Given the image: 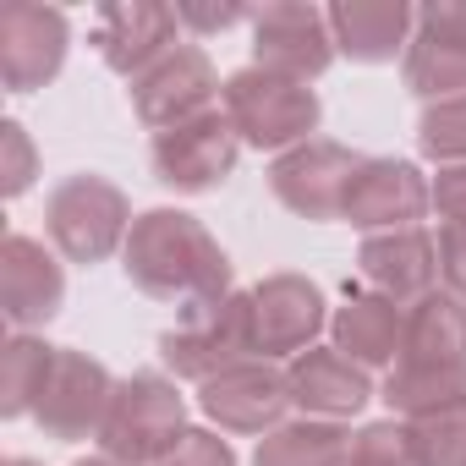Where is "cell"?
I'll return each mask as SVG.
<instances>
[{
    "instance_id": "obj_1",
    "label": "cell",
    "mask_w": 466,
    "mask_h": 466,
    "mask_svg": "<svg viewBox=\"0 0 466 466\" xmlns=\"http://www.w3.org/2000/svg\"><path fill=\"white\" fill-rule=\"evenodd\" d=\"M121 269L143 297L176 302V308H192V302L230 291V258L203 230V219H192L181 208H148L132 219Z\"/></svg>"
},
{
    "instance_id": "obj_2",
    "label": "cell",
    "mask_w": 466,
    "mask_h": 466,
    "mask_svg": "<svg viewBox=\"0 0 466 466\" xmlns=\"http://www.w3.org/2000/svg\"><path fill=\"white\" fill-rule=\"evenodd\" d=\"M159 357L176 379L208 384L214 373L253 362L258 357V329H253V291L230 286L225 297L181 308V319L159 335Z\"/></svg>"
},
{
    "instance_id": "obj_3",
    "label": "cell",
    "mask_w": 466,
    "mask_h": 466,
    "mask_svg": "<svg viewBox=\"0 0 466 466\" xmlns=\"http://www.w3.org/2000/svg\"><path fill=\"white\" fill-rule=\"evenodd\" d=\"M187 439V400L170 379L159 373H132L116 384L99 444L121 466H159L176 444Z\"/></svg>"
},
{
    "instance_id": "obj_4",
    "label": "cell",
    "mask_w": 466,
    "mask_h": 466,
    "mask_svg": "<svg viewBox=\"0 0 466 466\" xmlns=\"http://www.w3.org/2000/svg\"><path fill=\"white\" fill-rule=\"evenodd\" d=\"M225 116L237 127V137L248 148H297L308 143V132H319V94L308 83H291V77H275V72H258V66H242L225 77Z\"/></svg>"
},
{
    "instance_id": "obj_5",
    "label": "cell",
    "mask_w": 466,
    "mask_h": 466,
    "mask_svg": "<svg viewBox=\"0 0 466 466\" xmlns=\"http://www.w3.org/2000/svg\"><path fill=\"white\" fill-rule=\"evenodd\" d=\"M45 225H50V242L72 264H105L132 237V203H127V192L116 181L83 170V176H66L50 192Z\"/></svg>"
},
{
    "instance_id": "obj_6",
    "label": "cell",
    "mask_w": 466,
    "mask_h": 466,
    "mask_svg": "<svg viewBox=\"0 0 466 466\" xmlns=\"http://www.w3.org/2000/svg\"><path fill=\"white\" fill-rule=\"evenodd\" d=\"M329 61H335L329 12L308 6V0H275V6L253 12V66L258 72L313 83L329 72Z\"/></svg>"
},
{
    "instance_id": "obj_7",
    "label": "cell",
    "mask_w": 466,
    "mask_h": 466,
    "mask_svg": "<svg viewBox=\"0 0 466 466\" xmlns=\"http://www.w3.org/2000/svg\"><path fill=\"white\" fill-rule=\"evenodd\" d=\"M219 94H225V88H219V72H214V61H208L198 45H176V50L159 56L143 77H132V110H137V121L154 127V132H170V127H181V121L208 116Z\"/></svg>"
},
{
    "instance_id": "obj_8",
    "label": "cell",
    "mask_w": 466,
    "mask_h": 466,
    "mask_svg": "<svg viewBox=\"0 0 466 466\" xmlns=\"http://www.w3.org/2000/svg\"><path fill=\"white\" fill-rule=\"evenodd\" d=\"M110 395H116V379L105 373V362H94L88 351H72L61 346L56 351V368L39 390V406H34V422L61 439V444H77V439H99L105 428V411H110Z\"/></svg>"
},
{
    "instance_id": "obj_9",
    "label": "cell",
    "mask_w": 466,
    "mask_h": 466,
    "mask_svg": "<svg viewBox=\"0 0 466 466\" xmlns=\"http://www.w3.org/2000/svg\"><path fill=\"white\" fill-rule=\"evenodd\" d=\"M198 406L225 433H275L291 411V379L286 368L253 357V362H237V368L214 373L208 384H198Z\"/></svg>"
},
{
    "instance_id": "obj_10",
    "label": "cell",
    "mask_w": 466,
    "mask_h": 466,
    "mask_svg": "<svg viewBox=\"0 0 466 466\" xmlns=\"http://www.w3.org/2000/svg\"><path fill=\"white\" fill-rule=\"evenodd\" d=\"M362 154H351L346 143H329V137H308L297 148H286L275 165H269V187L275 198L302 214V219H340L346 208V187L357 176Z\"/></svg>"
},
{
    "instance_id": "obj_11",
    "label": "cell",
    "mask_w": 466,
    "mask_h": 466,
    "mask_svg": "<svg viewBox=\"0 0 466 466\" xmlns=\"http://www.w3.org/2000/svg\"><path fill=\"white\" fill-rule=\"evenodd\" d=\"M242 137L225 110H208L198 121H181L170 132H154V176L176 192H208L237 170Z\"/></svg>"
},
{
    "instance_id": "obj_12",
    "label": "cell",
    "mask_w": 466,
    "mask_h": 466,
    "mask_svg": "<svg viewBox=\"0 0 466 466\" xmlns=\"http://www.w3.org/2000/svg\"><path fill=\"white\" fill-rule=\"evenodd\" d=\"M66 17L39 0H0V83L12 94L45 88L66 61Z\"/></svg>"
},
{
    "instance_id": "obj_13",
    "label": "cell",
    "mask_w": 466,
    "mask_h": 466,
    "mask_svg": "<svg viewBox=\"0 0 466 466\" xmlns=\"http://www.w3.org/2000/svg\"><path fill=\"white\" fill-rule=\"evenodd\" d=\"M406 88L428 105L466 94V0L417 6V34L406 45Z\"/></svg>"
},
{
    "instance_id": "obj_14",
    "label": "cell",
    "mask_w": 466,
    "mask_h": 466,
    "mask_svg": "<svg viewBox=\"0 0 466 466\" xmlns=\"http://www.w3.org/2000/svg\"><path fill=\"white\" fill-rule=\"evenodd\" d=\"M433 203V181H422L417 165L406 159H362L351 187H346V208L340 219L357 230H411Z\"/></svg>"
},
{
    "instance_id": "obj_15",
    "label": "cell",
    "mask_w": 466,
    "mask_h": 466,
    "mask_svg": "<svg viewBox=\"0 0 466 466\" xmlns=\"http://www.w3.org/2000/svg\"><path fill=\"white\" fill-rule=\"evenodd\" d=\"M176 6L165 0H110L94 17V45H99V61L121 77H143L159 56L176 50Z\"/></svg>"
},
{
    "instance_id": "obj_16",
    "label": "cell",
    "mask_w": 466,
    "mask_h": 466,
    "mask_svg": "<svg viewBox=\"0 0 466 466\" xmlns=\"http://www.w3.org/2000/svg\"><path fill=\"white\" fill-rule=\"evenodd\" d=\"M329 324L324 291L308 275H269L253 286V329H258V357H302L313 351L319 329Z\"/></svg>"
},
{
    "instance_id": "obj_17",
    "label": "cell",
    "mask_w": 466,
    "mask_h": 466,
    "mask_svg": "<svg viewBox=\"0 0 466 466\" xmlns=\"http://www.w3.org/2000/svg\"><path fill=\"white\" fill-rule=\"evenodd\" d=\"M66 302V275L61 264L45 253V242L34 237H12L0 242V313L17 335H28L34 324H50Z\"/></svg>"
},
{
    "instance_id": "obj_18",
    "label": "cell",
    "mask_w": 466,
    "mask_h": 466,
    "mask_svg": "<svg viewBox=\"0 0 466 466\" xmlns=\"http://www.w3.org/2000/svg\"><path fill=\"white\" fill-rule=\"evenodd\" d=\"M357 269L373 286V297H384L395 308H411L428 291H439V242L417 225L411 230H379V237L362 242Z\"/></svg>"
},
{
    "instance_id": "obj_19",
    "label": "cell",
    "mask_w": 466,
    "mask_h": 466,
    "mask_svg": "<svg viewBox=\"0 0 466 466\" xmlns=\"http://www.w3.org/2000/svg\"><path fill=\"white\" fill-rule=\"evenodd\" d=\"M286 379H291V406H302L308 417H324V422L357 417V411L373 400L368 368L351 362V357L335 351V346H313V351L291 357Z\"/></svg>"
},
{
    "instance_id": "obj_20",
    "label": "cell",
    "mask_w": 466,
    "mask_h": 466,
    "mask_svg": "<svg viewBox=\"0 0 466 466\" xmlns=\"http://www.w3.org/2000/svg\"><path fill=\"white\" fill-rule=\"evenodd\" d=\"M329 34L335 50L351 61H395L411 34H417V12L406 0H335L329 6Z\"/></svg>"
},
{
    "instance_id": "obj_21",
    "label": "cell",
    "mask_w": 466,
    "mask_h": 466,
    "mask_svg": "<svg viewBox=\"0 0 466 466\" xmlns=\"http://www.w3.org/2000/svg\"><path fill=\"white\" fill-rule=\"evenodd\" d=\"M335 351H346L362 368H384L400 357V335H406V308L384 302V297H351L335 319H329Z\"/></svg>"
},
{
    "instance_id": "obj_22",
    "label": "cell",
    "mask_w": 466,
    "mask_h": 466,
    "mask_svg": "<svg viewBox=\"0 0 466 466\" xmlns=\"http://www.w3.org/2000/svg\"><path fill=\"white\" fill-rule=\"evenodd\" d=\"M395 362H466V302L455 291H428L411 302Z\"/></svg>"
},
{
    "instance_id": "obj_23",
    "label": "cell",
    "mask_w": 466,
    "mask_h": 466,
    "mask_svg": "<svg viewBox=\"0 0 466 466\" xmlns=\"http://www.w3.org/2000/svg\"><path fill=\"white\" fill-rule=\"evenodd\" d=\"M466 400V362H395L384 379V406L411 417L444 411Z\"/></svg>"
},
{
    "instance_id": "obj_24",
    "label": "cell",
    "mask_w": 466,
    "mask_h": 466,
    "mask_svg": "<svg viewBox=\"0 0 466 466\" xmlns=\"http://www.w3.org/2000/svg\"><path fill=\"white\" fill-rule=\"evenodd\" d=\"M346 461H351V433L324 417L280 422L275 433L258 439L253 455V466H346Z\"/></svg>"
},
{
    "instance_id": "obj_25",
    "label": "cell",
    "mask_w": 466,
    "mask_h": 466,
    "mask_svg": "<svg viewBox=\"0 0 466 466\" xmlns=\"http://www.w3.org/2000/svg\"><path fill=\"white\" fill-rule=\"evenodd\" d=\"M56 351L61 346H45L34 335H12L0 346V417H23L39 406V390L56 368Z\"/></svg>"
},
{
    "instance_id": "obj_26",
    "label": "cell",
    "mask_w": 466,
    "mask_h": 466,
    "mask_svg": "<svg viewBox=\"0 0 466 466\" xmlns=\"http://www.w3.org/2000/svg\"><path fill=\"white\" fill-rule=\"evenodd\" d=\"M417 466H466V400L406 422Z\"/></svg>"
},
{
    "instance_id": "obj_27",
    "label": "cell",
    "mask_w": 466,
    "mask_h": 466,
    "mask_svg": "<svg viewBox=\"0 0 466 466\" xmlns=\"http://www.w3.org/2000/svg\"><path fill=\"white\" fill-rule=\"evenodd\" d=\"M417 143H422V154H428V159L466 165V94L428 105V110H422V121H417Z\"/></svg>"
},
{
    "instance_id": "obj_28",
    "label": "cell",
    "mask_w": 466,
    "mask_h": 466,
    "mask_svg": "<svg viewBox=\"0 0 466 466\" xmlns=\"http://www.w3.org/2000/svg\"><path fill=\"white\" fill-rule=\"evenodd\" d=\"M346 466H417L411 439H406V422H368L351 439V461Z\"/></svg>"
},
{
    "instance_id": "obj_29",
    "label": "cell",
    "mask_w": 466,
    "mask_h": 466,
    "mask_svg": "<svg viewBox=\"0 0 466 466\" xmlns=\"http://www.w3.org/2000/svg\"><path fill=\"white\" fill-rule=\"evenodd\" d=\"M34 176H39V154H34L28 132L17 121H0V192L17 198V192H28Z\"/></svg>"
},
{
    "instance_id": "obj_30",
    "label": "cell",
    "mask_w": 466,
    "mask_h": 466,
    "mask_svg": "<svg viewBox=\"0 0 466 466\" xmlns=\"http://www.w3.org/2000/svg\"><path fill=\"white\" fill-rule=\"evenodd\" d=\"M159 466H237V455H230V444L208 428H187V439L159 461Z\"/></svg>"
},
{
    "instance_id": "obj_31",
    "label": "cell",
    "mask_w": 466,
    "mask_h": 466,
    "mask_svg": "<svg viewBox=\"0 0 466 466\" xmlns=\"http://www.w3.org/2000/svg\"><path fill=\"white\" fill-rule=\"evenodd\" d=\"M176 17H181V28H192V34H225V28L248 23L253 12L242 6V0H219V6H203V0H181Z\"/></svg>"
},
{
    "instance_id": "obj_32",
    "label": "cell",
    "mask_w": 466,
    "mask_h": 466,
    "mask_svg": "<svg viewBox=\"0 0 466 466\" xmlns=\"http://www.w3.org/2000/svg\"><path fill=\"white\" fill-rule=\"evenodd\" d=\"M439 280H444V291H455L466 302V225L439 230Z\"/></svg>"
},
{
    "instance_id": "obj_33",
    "label": "cell",
    "mask_w": 466,
    "mask_h": 466,
    "mask_svg": "<svg viewBox=\"0 0 466 466\" xmlns=\"http://www.w3.org/2000/svg\"><path fill=\"white\" fill-rule=\"evenodd\" d=\"M433 208L444 225H466V165H444L433 176Z\"/></svg>"
},
{
    "instance_id": "obj_34",
    "label": "cell",
    "mask_w": 466,
    "mask_h": 466,
    "mask_svg": "<svg viewBox=\"0 0 466 466\" xmlns=\"http://www.w3.org/2000/svg\"><path fill=\"white\" fill-rule=\"evenodd\" d=\"M77 466H121V461H110V455H94V461H77Z\"/></svg>"
},
{
    "instance_id": "obj_35",
    "label": "cell",
    "mask_w": 466,
    "mask_h": 466,
    "mask_svg": "<svg viewBox=\"0 0 466 466\" xmlns=\"http://www.w3.org/2000/svg\"><path fill=\"white\" fill-rule=\"evenodd\" d=\"M6 466H39V461H28V455H12V461H6Z\"/></svg>"
}]
</instances>
